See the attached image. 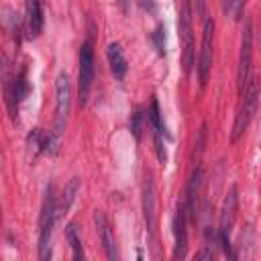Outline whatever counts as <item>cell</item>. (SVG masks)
<instances>
[{
	"mask_svg": "<svg viewBox=\"0 0 261 261\" xmlns=\"http://www.w3.org/2000/svg\"><path fill=\"white\" fill-rule=\"evenodd\" d=\"M188 208L179 202L173 214V259H184L188 255Z\"/></svg>",
	"mask_w": 261,
	"mask_h": 261,
	"instance_id": "obj_9",
	"label": "cell"
},
{
	"mask_svg": "<svg viewBox=\"0 0 261 261\" xmlns=\"http://www.w3.org/2000/svg\"><path fill=\"white\" fill-rule=\"evenodd\" d=\"M237 206H239V190L237 186H230V190L226 192L224 200H222V208H220V222H218V230H216V239L218 245L222 249L224 255L232 257L230 251V232L237 220Z\"/></svg>",
	"mask_w": 261,
	"mask_h": 261,
	"instance_id": "obj_4",
	"label": "cell"
},
{
	"mask_svg": "<svg viewBox=\"0 0 261 261\" xmlns=\"http://www.w3.org/2000/svg\"><path fill=\"white\" fill-rule=\"evenodd\" d=\"M141 196H143V216H145V226L149 230V234L155 232V224H157V206H155V184H153V175L151 171H145L143 175V188H141Z\"/></svg>",
	"mask_w": 261,
	"mask_h": 261,
	"instance_id": "obj_11",
	"label": "cell"
},
{
	"mask_svg": "<svg viewBox=\"0 0 261 261\" xmlns=\"http://www.w3.org/2000/svg\"><path fill=\"white\" fill-rule=\"evenodd\" d=\"M194 4H196V12L204 18L206 16V2L204 0H194Z\"/></svg>",
	"mask_w": 261,
	"mask_h": 261,
	"instance_id": "obj_21",
	"label": "cell"
},
{
	"mask_svg": "<svg viewBox=\"0 0 261 261\" xmlns=\"http://www.w3.org/2000/svg\"><path fill=\"white\" fill-rule=\"evenodd\" d=\"M149 124L153 128V143H155V153H157V159L161 163L167 161V153H165V141H163V135H165V128H163V122H161V112H159V104L157 100L153 98L151 104H149Z\"/></svg>",
	"mask_w": 261,
	"mask_h": 261,
	"instance_id": "obj_12",
	"label": "cell"
},
{
	"mask_svg": "<svg viewBox=\"0 0 261 261\" xmlns=\"http://www.w3.org/2000/svg\"><path fill=\"white\" fill-rule=\"evenodd\" d=\"M130 130H133L135 139L139 141L141 139V130H143V110L141 108H137L135 114L130 116Z\"/></svg>",
	"mask_w": 261,
	"mask_h": 261,
	"instance_id": "obj_19",
	"label": "cell"
},
{
	"mask_svg": "<svg viewBox=\"0 0 261 261\" xmlns=\"http://www.w3.org/2000/svg\"><path fill=\"white\" fill-rule=\"evenodd\" d=\"M239 110H237V116H234V124H232V133H230V141H239L245 130L249 128L255 112H257V106H259V80L257 77H251L247 88L239 94Z\"/></svg>",
	"mask_w": 261,
	"mask_h": 261,
	"instance_id": "obj_2",
	"label": "cell"
},
{
	"mask_svg": "<svg viewBox=\"0 0 261 261\" xmlns=\"http://www.w3.org/2000/svg\"><path fill=\"white\" fill-rule=\"evenodd\" d=\"M212 57H214V20L210 16H204V29H202V47L198 55V80L204 88L212 69Z\"/></svg>",
	"mask_w": 261,
	"mask_h": 261,
	"instance_id": "obj_8",
	"label": "cell"
},
{
	"mask_svg": "<svg viewBox=\"0 0 261 261\" xmlns=\"http://www.w3.org/2000/svg\"><path fill=\"white\" fill-rule=\"evenodd\" d=\"M77 190H80V181H77V177H73V179L65 186V190H63V194H61V200L57 202V210H59V214H63V212L71 206V202L75 200Z\"/></svg>",
	"mask_w": 261,
	"mask_h": 261,
	"instance_id": "obj_17",
	"label": "cell"
},
{
	"mask_svg": "<svg viewBox=\"0 0 261 261\" xmlns=\"http://www.w3.org/2000/svg\"><path fill=\"white\" fill-rule=\"evenodd\" d=\"M220 2H222V12H224V14H230V12H232V2H234V0H220Z\"/></svg>",
	"mask_w": 261,
	"mask_h": 261,
	"instance_id": "obj_22",
	"label": "cell"
},
{
	"mask_svg": "<svg viewBox=\"0 0 261 261\" xmlns=\"http://www.w3.org/2000/svg\"><path fill=\"white\" fill-rule=\"evenodd\" d=\"M92 82H94V49H92V41H84L80 47V71H77V98L82 106L90 98Z\"/></svg>",
	"mask_w": 261,
	"mask_h": 261,
	"instance_id": "obj_7",
	"label": "cell"
},
{
	"mask_svg": "<svg viewBox=\"0 0 261 261\" xmlns=\"http://www.w3.org/2000/svg\"><path fill=\"white\" fill-rule=\"evenodd\" d=\"M59 218L57 210V198L53 194V188L49 186L43 196V206H41V216H39V259L47 261L51 257V237H53V226Z\"/></svg>",
	"mask_w": 261,
	"mask_h": 261,
	"instance_id": "obj_1",
	"label": "cell"
},
{
	"mask_svg": "<svg viewBox=\"0 0 261 261\" xmlns=\"http://www.w3.org/2000/svg\"><path fill=\"white\" fill-rule=\"evenodd\" d=\"M4 92H6V106H8V110H10V116H16L18 104L22 102V98H24L27 92H29L27 67H20V71L14 73V77H8V75H6Z\"/></svg>",
	"mask_w": 261,
	"mask_h": 261,
	"instance_id": "obj_10",
	"label": "cell"
},
{
	"mask_svg": "<svg viewBox=\"0 0 261 261\" xmlns=\"http://www.w3.org/2000/svg\"><path fill=\"white\" fill-rule=\"evenodd\" d=\"M179 41H181V67L184 73L190 75L194 63H196V51H194V29H192V0H179Z\"/></svg>",
	"mask_w": 261,
	"mask_h": 261,
	"instance_id": "obj_3",
	"label": "cell"
},
{
	"mask_svg": "<svg viewBox=\"0 0 261 261\" xmlns=\"http://www.w3.org/2000/svg\"><path fill=\"white\" fill-rule=\"evenodd\" d=\"M151 41H153L157 53L159 55H165V29H163V24H157L155 27V31L151 33Z\"/></svg>",
	"mask_w": 261,
	"mask_h": 261,
	"instance_id": "obj_18",
	"label": "cell"
},
{
	"mask_svg": "<svg viewBox=\"0 0 261 261\" xmlns=\"http://www.w3.org/2000/svg\"><path fill=\"white\" fill-rule=\"evenodd\" d=\"M69 108H71V84H69L67 73L59 71L55 80V128H53V135L57 139H61L63 135Z\"/></svg>",
	"mask_w": 261,
	"mask_h": 261,
	"instance_id": "obj_5",
	"label": "cell"
},
{
	"mask_svg": "<svg viewBox=\"0 0 261 261\" xmlns=\"http://www.w3.org/2000/svg\"><path fill=\"white\" fill-rule=\"evenodd\" d=\"M24 22H27V33L31 39H37L43 31V6L41 0H27L24 4Z\"/></svg>",
	"mask_w": 261,
	"mask_h": 261,
	"instance_id": "obj_14",
	"label": "cell"
},
{
	"mask_svg": "<svg viewBox=\"0 0 261 261\" xmlns=\"http://www.w3.org/2000/svg\"><path fill=\"white\" fill-rule=\"evenodd\" d=\"M251 63H253V24L247 18L241 35V51H239V67H237V88L239 94L247 88L251 80Z\"/></svg>",
	"mask_w": 261,
	"mask_h": 261,
	"instance_id": "obj_6",
	"label": "cell"
},
{
	"mask_svg": "<svg viewBox=\"0 0 261 261\" xmlns=\"http://www.w3.org/2000/svg\"><path fill=\"white\" fill-rule=\"evenodd\" d=\"M141 4V8H145L147 12H155V2L153 0H137Z\"/></svg>",
	"mask_w": 261,
	"mask_h": 261,
	"instance_id": "obj_20",
	"label": "cell"
},
{
	"mask_svg": "<svg viewBox=\"0 0 261 261\" xmlns=\"http://www.w3.org/2000/svg\"><path fill=\"white\" fill-rule=\"evenodd\" d=\"M94 222H96V228H98V234H100V243H102V247H104L106 257H108V259H112V261L120 259L118 249H116V241H114L112 226H110V222L106 220L104 212L96 210V212H94Z\"/></svg>",
	"mask_w": 261,
	"mask_h": 261,
	"instance_id": "obj_13",
	"label": "cell"
},
{
	"mask_svg": "<svg viewBox=\"0 0 261 261\" xmlns=\"http://www.w3.org/2000/svg\"><path fill=\"white\" fill-rule=\"evenodd\" d=\"M106 57H108V65H110V71L116 80H124L126 71H128V61L124 57V51L118 43H110L106 47Z\"/></svg>",
	"mask_w": 261,
	"mask_h": 261,
	"instance_id": "obj_15",
	"label": "cell"
},
{
	"mask_svg": "<svg viewBox=\"0 0 261 261\" xmlns=\"http://www.w3.org/2000/svg\"><path fill=\"white\" fill-rule=\"evenodd\" d=\"M65 239H67V243H69V247H71V257H73L75 261H82L86 255H84V247H82V241H80V237H77V228H75L73 222H69V224L65 226Z\"/></svg>",
	"mask_w": 261,
	"mask_h": 261,
	"instance_id": "obj_16",
	"label": "cell"
}]
</instances>
